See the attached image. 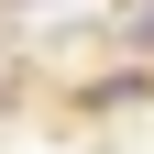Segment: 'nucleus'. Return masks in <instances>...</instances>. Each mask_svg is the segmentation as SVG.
Instances as JSON below:
<instances>
[{
  "label": "nucleus",
  "instance_id": "nucleus-1",
  "mask_svg": "<svg viewBox=\"0 0 154 154\" xmlns=\"http://www.w3.org/2000/svg\"><path fill=\"white\" fill-rule=\"evenodd\" d=\"M121 33H132V44H154V0H132V22H121Z\"/></svg>",
  "mask_w": 154,
  "mask_h": 154
},
{
  "label": "nucleus",
  "instance_id": "nucleus-2",
  "mask_svg": "<svg viewBox=\"0 0 154 154\" xmlns=\"http://www.w3.org/2000/svg\"><path fill=\"white\" fill-rule=\"evenodd\" d=\"M11 11H66V0H11Z\"/></svg>",
  "mask_w": 154,
  "mask_h": 154
}]
</instances>
